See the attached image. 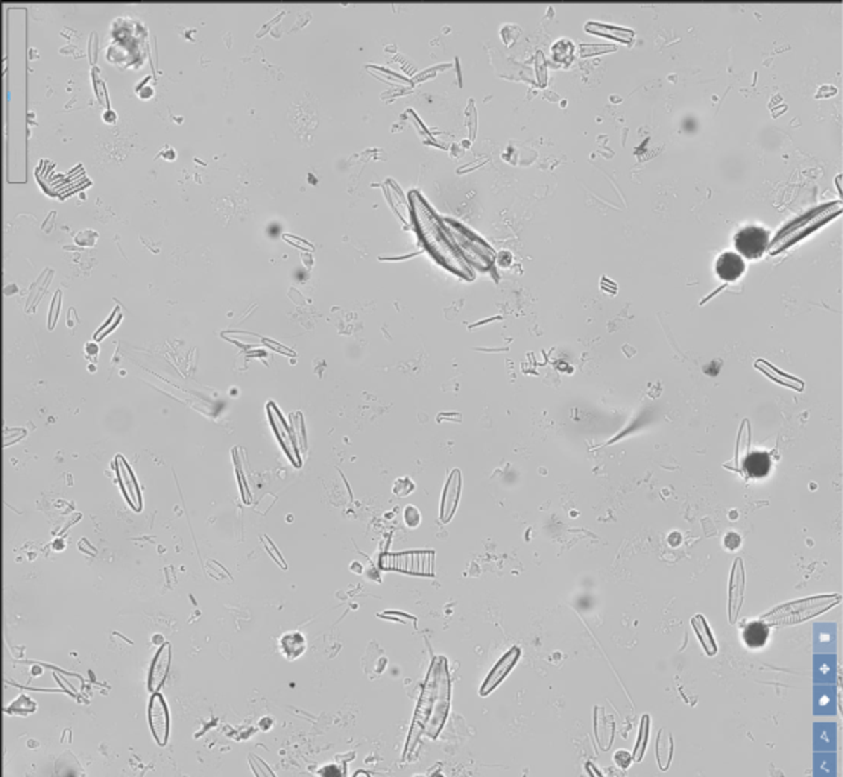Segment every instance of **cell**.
Instances as JSON below:
<instances>
[{"label": "cell", "mask_w": 843, "mask_h": 777, "mask_svg": "<svg viewBox=\"0 0 843 777\" xmlns=\"http://www.w3.org/2000/svg\"><path fill=\"white\" fill-rule=\"evenodd\" d=\"M249 764L252 771L256 773L257 777H275V774L270 771V769L268 766L266 762H263L257 756H249Z\"/></svg>", "instance_id": "603a6c76"}, {"label": "cell", "mask_w": 843, "mask_h": 777, "mask_svg": "<svg viewBox=\"0 0 843 777\" xmlns=\"http://www.w3.org/2000/svg\"><path fill=\"white\" fill-rule=\"evenodd\" d=\"M412 489H414V483L407 479H401L396 483V489L393 491H396L397 495H407Z\"/></svg>", "instance_id": "484cf974"}, {"label": "cell", "mask_w": 843, "mask_h": 777, "mask_svg": "<svg viewBox=\"0 0 843 777\" xmlns=\"http://www.w3.org/2000/svg\"><path fill=\"white\" fill-rule=\"evenodd\" d=\"M268 413H269L270 424H273V427H274L275 436L280 441L281 446L285 448V451H286L287 457H290V460H292L296 466H299L301 465V460L298 458L296 439L294 437V432H290L289 430L286 420L283 419V416H281L280 410L275 407L274 402H269L268 404Z\"/></svg>", "instance_id": "5b68a950"}, {"label": "cell", "mask_w": 843, "mask_h": 777, "mask_svg": "<svg viewBox=\"0 0 843 777\" xmlns=\"http://www.w3.org/2000/svg\"><path fill=\"white\" fill-rule=\"evenodd\" d=\"M767 638H769V627L763 624L762 621L747 624L746 629L743 630V639L747 647L751 649L763 647Z\"/></svg>", "instance_id": "ffe728a7"}, {"label": "cell", "mask_w": 843, "mask_h": 777, "mask_svg": "<svg viewBox=\"0 0 843 777\" xmlns=\"http://www.w3.org/2000/svg\"><path fill=\"white\" fill-rule=\"evenodd\" d=\"M745 261L736 252H724L716 261V274L724 281H737L745 272Z\"/></svg>", "instance_id": "8fae6325"}, {"label": "cell", "mask_w": 843, "mask_h": 777, "mask_svg": "<svg viewBox=\"0 0 843 777\" xmlns=\"http://www.w3.org/2000/svg\"><path fill=\"white\" fill-rule=\"evenodd\" d=\"M415 213H417L418 222L421 225V230H423L424 236H426V239L429 241V245L433 248V251H436V254L439 257H443L445 260V263L450 267H452V269H457V270L464 269L462 260L459 258V255L453 251V248L448 245L447 237H443L445 231L441 230L439 227H436L433 219L430 218V213L427 211L426 205L423 202H421L419 199L417 201Z\"/></svg>", "instance_id": "7a4b0ae2"}, {"label": "cell", "mask_w": 843, "mask_h": 777, "mask_svg": "<svg viewBox=\"0 0 843 777\" xmlns=\"http://www.w3.org/2000/svg\"><path fill=\"white\" fill-rule=\"evenodd\" d=\"M691 627H693V630H695L700 645L704 647L705 653L708 654V656H714V654L717 653V644L714 639V635H713V632H711L710 625L705 620V616L702 613H698L693 616Z\"/></svg>", "instance_id": "ac0fdd59"}, {"label": "cell", "mask_w": 843, "mask_h": 777, "mask_svg": "<svg viewBox=\"0 0 843 777\" xmlns=\"http://www.w3.org/2000/svg\"><path fill=\"white\" fill-rule=\"evenodd\" d=\"M745 585H746V578H745L743 560H742V557H737L734 560L733 568H731L729 583H728L729 624H736L740 609H742L743 597H745Z\"/></svg>", "instance_id": "277c9868"}, {"label": "cell", "mask_w": 843, "mask_h": 777, "mask_svg": "<svg viewBox=\"0 0 843 777\" xmlns=\"http://www.w3.org/2000/svg\"><path fill=\"white\" fill-rule=\"evenodd\" d=\"M354 777H370V774H367V773H363V771H359V773H358V774H355V776H354Z\"/></svg>", "instance_id": "836d02e7"}, {"label": "cell", "mask_w": 843, "mask_h": 777, "mask_svg": "<svg viewBox=\"0 0 843 777\" xmlns=\"http://www.w3.org/2000/svg\"><path fill=\"white\" fill-rule=\"evenodd\" d=\"M742 544V540H740V536L736 535V533H728L725 536V547L731 551H734Z\"/></svg>", "instance_id": "83f0119b"}, {"label": "cell", "mask_w": 843, "mask_h": 777, "mask_svg": "<svg viewBox=\"0 0 843 777\" xmlns=\"http://www.w3.org/2000/svg\"><path fill=\"white\" fill-rule=\"evenodd\" d=\"M734 245L740 257L743 255L749 260H757L764 254L767 245H769V234L764 228L751 225L736 234Z\"/></svg>", "instance_id": "3957f363"}, {"label": "cell", "mask_w": 843, "mask_h": 777, "mask_svg": "<svg viewBox=\"0 0 843 777\" xmlns=\"http://www.w3.org/2000/svg\"><path fill=\"white\" fill-rule=\"evenodd\" d=\"M461 497V472L455 470L448 477V482L444 488L443 504H441V518L444 522L452 519L456 510V505Z\"/></svg>", "instance_id": "30bf717a"}, {"label": "cell", "mask_w": 843, "mask_h": 777, "mask_svg": "<svg viewBox=\"0 0 843 777\" xmlns=\"http://www.w3.org/2000/svg\"><path fill=\"white\" fill-rule=\"evenodd\" d=\"M614 761H615V764L618 766H622V769H627V766L631 765V755L627 753V752H625V750H620V752L615 753Z\"/></svg>", "instance_id": "4316f807"}, {"label": "cell", "mask_w": 843, "mask_h": 777, "mask_svg": "<svg viewBox=\"0 0 843 777\" xmlns=\"http://www.w3.org/2000/svg\"><path fill=\"white\" fill-rule=\"evenodd\" d=\"M102 117H104V120L107 121V124H115V121L117 120L116 112L112 111V109H107V111L104 112V116H102Z\"/></svg>", "instance_id": "4dcf8cb0"}, {"label": "cell", "mask_w": 843, "mask_h": 777, "mask_svg": "<svg viewBox=\"0 0 843 777\" xmlns=\"http://www.w3.org/2000/svg\"><path fill=\"white\" fill-rule=\"evenodd\" d=\"M86 351H87V352H90V354H95V355H98V352H99V348H98V345H96V343H87V345H86Z\"/></svg>", "instance_id": "d6a6232c"}, {"label": "cell", "mask_w": 843, "mask_h": 777, "mask_svg": "<svg viewBox=\"0 0 843 777\" xmlns=\"http://www.w3.org/2000/svg\"><path fill=\"white\" fill-rule=\"evenodd\" d=\"M96 239H98V232L91 231V230H86V231H81L79 234H77L74 241H77L79 246H93L96 243Z\"/></svg>", "instance_id": "cb8c5ba5"}, {"label": "cell", "mask_w": 843, "mask_h": 777, "mask_svg": "<svg viewBox=\"0 0 843 777\" xmlns=\"http://www.w3.org/2000/svg\"><path fill=\"white\" fill-rule=\"evenodd\" d=\"M751 439H752V428L751 424H749V419H743L742 425L738 428V434H737V445H736V454L734 458L731 462L724 463L725 470L734 471L737 474L742 475L743 474V466L746 458L749 457V449H751Z\"/></svg>", "instance_id": "9c48e42d"}, {"label": "cell", "mask_w": 843, "mask_h": 777, "mask_svg": "<svg viewBox=\"0 0 843 777\" xmlns=\"http://www.w3.org/2000/svg\"><path fill=\"white\" fill-rule=\"evenodd\" d=\"M115 466H116L119 484L122 488V492H124V495H125L126 501L129 503V505H133L134 510L140 512V509H142V493H140L138 483L136 480L133 470H131L125 458L120 454L116 457Z\"/></svg>", "instance_id": "8992f818"}, {"label": "cell", "mask_w": 843, "mask_h": 777, "mask_svg": "<svg viewBox=\"0 0 843 777\" xmlns=\"http://www.w3.org/2000/svg\"><path fill=\"white\" fill-rule=\"evenodd\" d=\"M842 602L840 594H828V595H813L801 600H793L785 604L775 607L771 612H767L760 618V621L767 627L771 625H792L802 621H807L810 618L825 613L831 607L837 606Z\"/></svg>", "instance_id": "6da1fadb"}, {"label": "cell", "mask_w": 843, "mask_h": 777, "mask_svg": "<svg viewBox=\"0 0 843 777\" xmlns=\"http://www.w3.org/2000/svg\"><path fill=\"white\" fill-rule=\"evenodd\" d=\"M386 568H396L406 573L432 574V554L430 553H405L401 556H391L385 559Z\"/></svg>", "instance_id": "ba28073f"}, {"label": "cell", "mask_w": 843, "mask_h": 777, "mask_svg": "<svg viewBox=\"0 0 843 777\" xmlns=\"http://www.w3.org/2000/svg\"><path fill=\"white\" fill-rule=\"evenodd\" d=\"M814 777H836V753L814 755Z\"/></svg>", "instance_id": "44dd1931"}, {"label": "cell", "mask_w": 843, "mask_h": 777, "mask_svg": "<svg viewBox=\"0 0 843 777\" xmlns=\"http://www.w3.org/2000/svg\"><path fill=\"white\" fill-rule=\"evenodd\" d=\"M56 304H60V293L55 295V299H53V303H52V312H51V321H49V328L51 330L53 328L55 321H56Z\"/></svg>", "instance_id": "f546056e"}, {"label": "cell", "mask_w": 843, "mask_h": 777, "mask_svg": "<svg viewBox=\"0 0 843 777\" xmlns=\"http://www.w3.org/2000/svg\"><path fill=\"white\" fill-rule=\"evenodd\" d=\"M771 466H772V460L767 453L749 454V457L745 462V466H743L742 477L745 480L763 479V477L769 474Z\"/></svg>", "instance_id": "e0dca14e"}, {"label": "cell", "mask_w": 843, "mask_h": 777, "mask_svg": "<svg viewBox=\"0 0 843 777\" xmlns=\"http://www.w3.org/2000/svg\"><path fill=\"white\" fill-rule=\"evenodd\" d=\"M405 519L410 529H415L419 526V522H421V513L417 507H414V505H410V507H407L405 512Z\"/></svg>", "instance_id": "d4e9b609"}, {"label": "cell", "mask_w": 843, "mask_h": 777, "mask_svg": "<svg viewBox=\"0 0 843 777\" xmlns=\"http://www.w3.org/2000/svg\"><path fill=\"white\" fill-rule=\"evenodd\" d=\"M320 776H321V777H342L341 771L337 770L334 765H329V766H325V769H322V770H321Z\"/></svg>", "instance_id": "f1b7e54d"}, {"label": "cell", "mask_w": 843, "mask_h": 777, "mask_svg": "<svg viewBox=\"0 0 843 777\" xmlns=\"http://www.w3.org/2000/svg\"><path fill=\"white\" fill-rule=\"evenodd\" d=\"M814 682L816 683H823V685H832V683L836 682V663L835 659H823L819 660L816 659V665H814Z\"/></svg>", "instance_id": "7402d4cb"}, {"label": "cell", "mask_w": 843, "mask_h": 777, "mask_svg": "<svg viewBox=\"0 0 843 777\" xmlns=\"http://www.w3.org/2000/svg\"><path fill=\"white\" fill-rule=\"evenodd\" d=\"M169 663H171V645L164 644L160 651H158L152 663L151 674H149V689H151L154 694H157L158 689L163 685L169 671Z\"/></svg>", "instance_id": "5bb4252c"}, {"label": "cell", "mask_w": 843, "mask_h": 777, "mask_svg": "<svg viewBox=\"0 0 843 777\" xmlns=\"http://www.w3.org/2000/svg\"><path fill=\"white\" fill-rule=\"evenodd\" d=\"M149 724H151L155 741L164 745L169 738V710L160 694H154L151 703H149Z\"/></svg>", "instance_id": "52a82bcc"}, {"label": "cell", "mask_w": 843, "mask_h": 777, "mask_svg": "<svg viewBox=\"0 0 843 777\" xmlns=\"http://www.w3.org/2000/svg\"><path fill=\"white\" fill-rule=\"evenodd\" d=\"M518 656H520V650L517 647H514L509 653L504 654V656L500 659V662L491 671L488 679H486V682H485V685L482 686V689H481L482 696L490 694V692L506 677V674H509V671L515 665V662L518 660Z\"/></svg>", "instance_id": "7c38bea8"}, {"label": "cell", "mask_w": 843, "mask_h": 777, "mask_svg": "<svg viewBox=\"0 0 843 777\" xmlns=\"http://www.w3.org/2000/svg\"><path fill=\"white\" fill-rule=\"evenodd\" d=\"M280 650L285 654V658L289 660H295L299 656H303L306 651V639L299 632L286 633L280 639Z\"/></svg>", "instance_id": "d6986e66"}, {"label": "cell", "mask_w": 843, "mask_h": 777, "mask_svg": "<svg viewBox=\"0 0 843 777\" xmlns=\"http://www.w3.org/2000/svg\"><path fill=\"white\" fill-rule=\"evenodd\" d=\"M755 368L758 371H762L767 378L772 380L773 383H776V385H780V386L789 387V389L796 390V392H802L804 387H805L804 381L801 378L793 377V376H790V373H785V372L780 371L778 368L772 366L771 363H767V361H764L762 359L755 361Z\"/></svg>", "instance_id": "4fadbf2b"}, {"label": "cell", "mask_w": 843, "mask_h": 777, "mask_svg": "<svg viewBox=\"0 0 843 777\" xmlns=\"http://www.w3.org/2000/svg\"><path fill=\"white\" fill-rule=\"evenodd\" d=\"M152 95H154V90L151 87H145L143 91H140V98L142 99H149V98H152Z\"/></svg>", "instance_id": "1f68e13d"}, {"label": "cell", "mask_w": 843, "mask_h": 777, "mask_svg": "<svg viewBox=\"0 0 843 777\" xmlns=\"http://www.w3.org/2000/svg\"><path fill=\"white\" fill-rule=\"evenodd\" d=\"M836 724L832 723H816L814 724V752L816 753H835L836 752Z\"/></svg>", "instance_id": "9a60e30c"}, {"label": "cell", "mask_w": 843, "mask_h": 777, "mask_svg": "<svg viewBox=\"0 0 843 777\" xmlns=\"http://www.w3.org/2000/svg\"><path fill=\"white\" fill-rule=\"evenodd\" d=\"M814 715L836 714V688L832 685L814 686Z\"/></svg>", "instance_id": "2e32d148"}]
</instances>
